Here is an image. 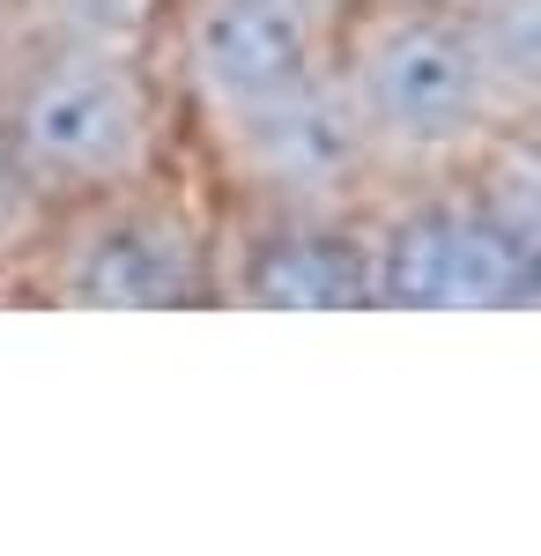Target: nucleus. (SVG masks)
<instances>
[{"label": "nucleus", "instance_id": "1", "mask_svg": "<svg viewBox=\"0 0 541 556\" xmlns=\"http://www.w3.org/2000/svg\"><path fill=\"white\" fill-rule=\"evenodd\" d=\"M0 141L45 201L119 186L149 149V89L119 52L52 45L0 104Z\"/></svg>", "mask_w": 541, "mask_h": 556}, {"label": "nucleus", "instance_id": "2", "mask_svg": "<svg viewBox=\"0 0 541 556\" xmlns=\"http://www.w3.org/2000/svg\"><path fill=\"white\" fill-rule=\"evenodd\" d=\"M534 290V223L490 201L408 208L372 253V298L401 312H490Z\"/></svg>", "mask_w": 541, "mask_h": 556}, {"label": "nucleus", "instance_id": "3", "mask_svg": "<svg viewBox=\"0 0 541 556\" xmlns=\"http://www.w3.org/2000/svg\"><path fill=\"white\" fill-rule=\"evenodd\" d=\"M349 89H356L372 134L401 141V149H453L490 112V75H482L475 30L460 15H423V8L378 23Z\"/></svg>", "mask_w": 541, "mask_h": 556}, {"label": "nucleus", "instance_id": "4", "mask_svg": "<svg viewBox=\"0 0 541 556\" xmlns=\"http://www.w3.org/2000/svg\"><path fill=\"white\" fill-rule=\"evenodd\" d=\"M230 119H238L246 172L290 208L341 201L356 186V172H364V149H372V119H364L356 89L341 75H319V67H304L297 83L238 104Z\"/></svg>", "mask_w": 541, "mask_h": 556}, {"label": "nucleus", "instance_id": "5", "mask_svg": "<svg viewBox=\"0 0 541 556\" xmlns=\"http://www.w3.org/2000/svg\"><path fill=\"white\" fill-rule=\"evenodd\" d=\"M60 298L89 312H164L201 298V238L171 208H112L75 238Z\"/></svg>", "mask_w": 541, "mask_h": 556}, {"label": "nucleus", "instance_id": "6", "mask_svg": "<svg viewBox=\"0 0 541 556\" xmlns=\"http://www.w3.org/2000/svg\"><path fill=\"white\" fill-rule=\"evenodd\" d=\"M312 52H319V30L304 0H201L193 8V83L223 112L297 83Z\"/></svg>", "mask_w": 541, "mask_h": 556}, {"label": "nucleus", "instance_id": "7", "mask_svg": "<svg viewBox=\"0 0 541 556\" xmlns=\"http://www.w3.org/2000/svg\"><path fill=\"white\" fill-rule=\"evenodd\" d=\"M252 304L275 312H341V304L372 298V253L356 238H341L327 223H290L282 238H267L246 275Z\"/></svg>", "mask_w": 541, "mask_h": 556}, {"label": "nucleus", "instance_id": "8", "mask_svg": "<svg viewBox=\"0 0 541 556\" xmlns=\"http://www.w3.org/2000/svg\"><path fill=\"white\" fill-rule=\"evenodd\" d=\"M475 30V52H482V75H490V97L498 89H534L541 75V23H534V0H490Z\"/></svg>", "mask_w": 541, "mask_h": 556}, {"label": "nucleus", "instance_id": "9", "mask_svg": "<svg viewBox=\"0 0 541 556\" xmlns=\"http://www.w3.org/2000/svg\"><path fill=\"white\" fill-rule=\"evenodd\" d=\"M156 0H30L38 30L52 45H83V52H126L141 38Z\"/></svg>", "mask_w": 541, "mask_h": 556}, {"label": "nucleus", "instance_id": "10", "mask_svg": "<svg viewBox=\"0 0 541 556\" xmlns=\"http://www.w3.org/2000/svg\"><path fill=\"white\" fill-rule=\"evenodd\" d=\"M38 223H45V193H38V178L15 164V149L0 141V260L15 253V245H30L38 238Z\"/></svg>", "mask_w": 541, "mask_h": 556}]
</instances>
